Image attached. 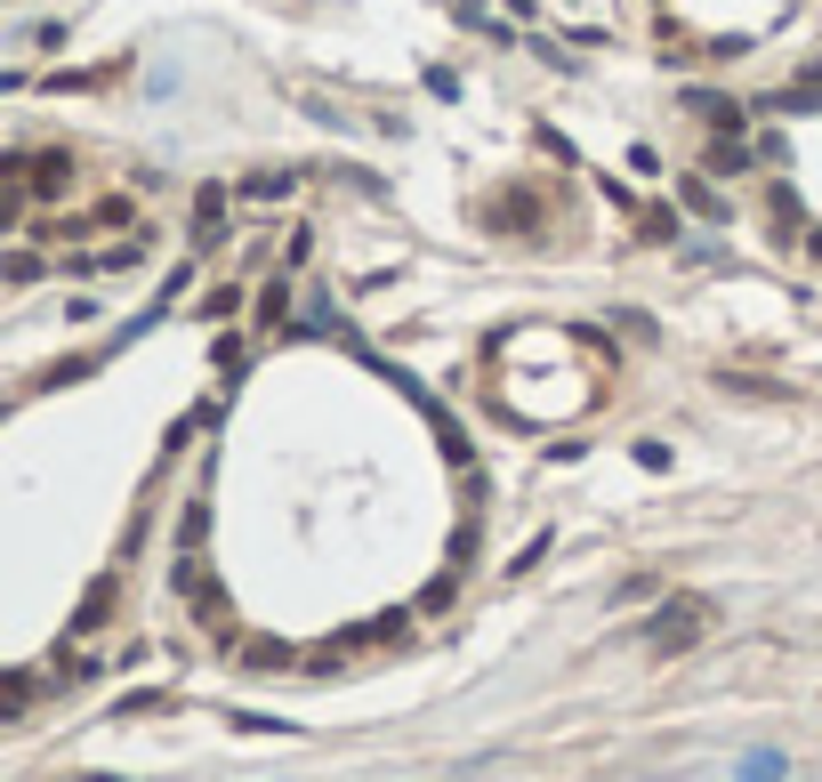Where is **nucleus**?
<instances>
[{"instance_id":"f257e3e1","label":"nucleus","mask_w":822,"mask_h":782,"mask_svg":"<svg viewBox=\"0 0 822 782\" xmlns=\"http://www.w3.org/2000/svg\"><path fill=\"white\" fill-rule=\"evenodd\" d=\"M702 629H710V605L702 597H669L662 614H654V629H645V645H654V654H685Z\"/></svg>"},{"instance_id":"f03ea898","label":"nucleus","mask_w":822,"mask_h":782,"mask_svg":"<svg viewBox=\"0 0 822 782\" xmlns=\"http://www.w3.org/2000/svg\"><path fill=\"white\" fill-rule=\"evenodd\" d=\"M9 186H25V194H65V186H74V154H17V162H9Z\"/></svg>"},{"instance_id":"7ed1b4c3","label":"nucleus","mask_w":822,"mask_h":782,"mask_svg":"<svg viewBox=\"0 0 822 782\" xmlns=\"http://www.w3.org/2000/svg\"><path fill=\"white\" fill-rule=\"evenodd\" d=\"M114 622V573H106V581H97L89 597H81V614H74V637H89V629H106Z\"/></svg>"},{"instance_id":"20e7f679","label":"nucleus","mask_w":822,"mask_h":782,"mask_svg":"<svg viewBox=\"0 0 822 782\" xmlns=\"http://www.w3.org/2000/svg\"><path fill=\"white\" fill-rule=\"evenodd\" d=\"M702 162L717 169V178H734V169H750V146H742V138H717V146H710Z\"/></svg>"},{"instance_id":"39448f33","label":"nucleus","mask_w":822,"mask_h":782,"mask_svg":"<svg viewBox=\"0 0 822 782\" xmlns=\"http://www.w3.org/2000/svg\"><path fill=\"white\" fill-rule=\"evenodd\" d=\"M694 114H702V121L717 129V138H734V129H742V114L726 106V97H694Z\"/></svg>"},{"instance_id":"423d86ee","label":"nucleus","mask_w":822,"mask_h":782,"mask_svg":"<svg viewBox=\"0 0 822 782\" xmlns=\"http://www.w3.org/2000/svg\"><path fill=\"white\" fill-rule=\"evenodd\" d=\"M243 662H251V669H274V662H291V654H283L274 637H251V645H243Z\"/></svg>"},{"instance_id":"0eeeda50","label":"nucleus","mask_w":822,"mask_h":782,"mask_svg":"<svg viewBox=\"0 0 822 782\" xmlns=\"http://www.w3.org/2000/svg\"><path fill=\"white\" fill-rule=\"evenodd\" d=\"M452 597H460V573H443V581H428V597H420V605H428V614H443Z\"/></svg>"},{"instance_id":"6e6552de","label":"nucleus","mask_w":822,"mask_h":782,"mask_svg":"<svg viewBox=\"0 0 822 782\" xmlns=\"http://www.w3.org/2000/svg\"><path fill=\"white\" fill-rule=\"evenodd\" d=\"M685 202H694V211L717 226V218H726V211H717V194H710V178H694V186H685Z\"/></svg>"}]
</instances>
